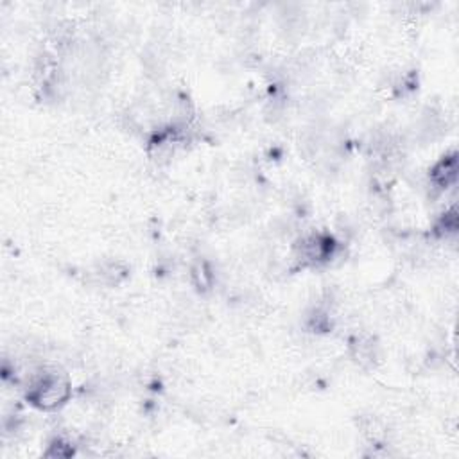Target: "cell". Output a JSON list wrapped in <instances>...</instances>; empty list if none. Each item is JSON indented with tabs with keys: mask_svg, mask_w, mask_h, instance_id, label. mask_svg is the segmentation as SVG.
<instances>
[{
	"mask_svg": "<svg viewBox=\"0 0 459 459\" xmlns=\"http://www.w3.org/2000/svg\"><path fill=\"white\" fill-rule=\"evenodd\" d=\"M68 396V380L57 371H41L29 384L27 398L41 409H54Z\"/></svg>",
	"mask_w": 459,
	"mask_h": 459,
	"instance_id": "1",
	"label": "cell"
}]
</instances>
